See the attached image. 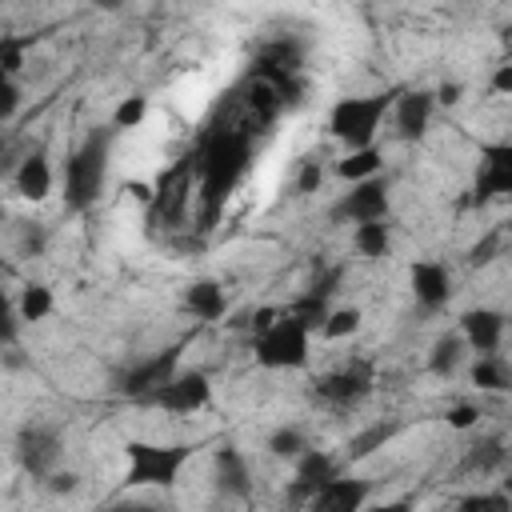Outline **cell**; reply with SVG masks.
Wrapping results in <instances>:
<instances>
[{
  "label": "cell",
  "instance_id": "7c38bea8",
  "mask_svg": "<svg viewBox=\"0 0 512 512\" xmlns=\"http://www.w3.org/2000/svg\"><path fill=\"white\" fill-rule=\"evenodd\" d=\"M408 280H412L416 304L428 308V312H440L448 304V296H452V276H448V268L440 260H416L408 268Z\"/></svg>",
  "mask_w": 512,
  "mask_h": 512
},
{
  "label": "cell",
  "instance_id": "cb8c5ba5",
  "mask_svg": "<svg viewBox=\"0 0 512 512\" xmlns=\"http://www.w3.org/2000/svg\"><path fill=\"white\" fill-rule=\"evenodd\" d=\"M472 472H500L504 464H508V448H504V440L500 436H484V440H476L472 448H468V460H464Z\"/></svg>",
  "mask_w": 512,
  "mask_h": 512
},
{
  "label": "cell",
  "instance_id": "52a82bcc",
  "mask_svg": "<svg viewBox=\"0 0 512 512\" xmlns=\"http://www.w3.org/2000/svg\"><path fill=\"white\" fill-rule=\"evenodd\" d=\"M16 460L32 480H48L60 464V436L48 424H24L16 432Z\"/></svg>",
  "mask_w": 512,
  "mask_h": 512
},
{
  "label": "cell",
  "instance_id": "8d00e7d4",
  "mask_svg": "<svg viewBox=\"0 0 512 512\" xmlns=\"http://www.w3.org/2000/svg\"><path fill=\"white\" fill-rule=\"evenodd\" d=\"M20 248H24L28 256H40V252H44V228H24Z\"/></svg>",
  "mask_w": 512,
  "mask_h": 512
},
{
  "label": "cell",
  "instance_id": "b9f144b4",
  "mask_svg": "<svg viewBox=\"0 0 512 512\" xmlns=\"http://www.w3.org/2000/svg\"><path fill=\"white\" fill-rule=\"evenodd\" d=\"M372 512H412V500H388V504H380Z\"/></svg>",
  "mask_w": 512,
  "mask_h": 512
},
{
  "label": "cell",
  "instance_id": "484cf974",
  "mask_svg": "<svg viewBox=\"0 0 512 512\" xmlns=\"http://www.w3.org/2000/svg\"><path fill=\"white\" fill-rule=\"evenodd\" d=\"M52 308H56L52 288H44V284H24V292H20V300H16V312H20V320H24V324L44 320Z\"/></svg>",
  "mask_w": 512,
  "mask_h": 512
},
{
  "label": "cell",
  "instance_id": "3957f363",
  "mask_svg": "<svg viewBox=\"0 0 512 512\" xmlns=\"http://www.w3.org/2000/svg\"><path fill=\"white\" fill-rule=\"evenodd\" d=\"M392 96L388 92H376V96H340L328 112V132L348 148V152H360V148H372L376 140V128L388 112Z\"/></svg>",
  "mask_w": 512,
  "mask_h": 512
},
{
  "label": "cell",
  "instance_id": "74e56055",
  "mask_svg": "<svg viewBox=\"0 0 512 512\" xmlns=\"http://www.w3.org/2000/svg\"><path fill=\"white\" fill-rule=\"evenodd\" d=\"M492 92L496 96H512V64H500L492 72Z\"/></svg>",
  "mask_w": 512,
  "mask_h": 512
},
{
  "label": "cell",
  "instance_id": "277c9868",
  "mask_svg": "<svg viewBox=\"0 0 512 512\" xmlns=\"http://www.w3.org/2000/svg\"><path fill=\"white\" fill-rule=\"evenodd\" d=\"M244 164H248V140L244 136L224 132V136H216L208 144V152H204V204H208V216L228 196V188L240 180Z\"/></svg>",
  "mask_w": 512,
  "mask_h": 512
},
{
  "label": "cell",
  "instance_id": "7a4b0ae2",
  "mask_svg": "<svg viewBox=\"0 0 512 512\" xmlns=\"http://www.w3.org/2000/svg\"><path fill=\"white\" fill-rule=\"evenodd\" d=\"M124 484L132 488H172L180 468L192 460L188 444H148V440H128L124 444Z\"/></svg>",
  "mask_w": 512,
  "mask_h": 512
},
{
  "label": "cell",
  "instance_id": "83f0119b",
  "mask_svg": "<svg viewBox=\"0 0 512 512\" xmlns=\"http://www.w3.org/2000/svg\"><path fill=\"white\" fill-rule=\"evenodd\" d=\"M268 452L280 456V460H300V456L308 452L304 432H300V428H276V432L268 436Z\"/></svg>",
  "mask_w": 512,
  "mask_h": 512
},
{
  "label": "cell",
  "instance_id": "5bb4252c",
  "mask_svg": "<svg viewBox=\"0 0 512 512\" xmlns=\"http://www.w3.org/2000/svg\"><path fill=\"white\" fill-rule=\"evenodd\" d=\"M368 492H372L368 480H360V476H336L332 484H324L312 496L308 512H360L364 500H368Z\"/></svg>",
  "mask_w": 512,
  "mask_h": 512
},
{
  "label": "cell",
  "instance_id": "d590c367",
  "mask_svg": "<svg viewBox=\"0 0 512 512\" xmlns=\"http://www.w3.org/2000/svg\"><path fill=\"white\" fill-rule=\"evenodd\" d=\"M48 492H56V496H64V492H76V484H80V476L76 472H52L48 480Z\"/></svg>",
  "mask_w": 512,
  "mask_h": 512
},
{
  "label": "cell",
  "instance_id": "d4e9b609",
  "mask_svg": "<svg viewBox=\"0 0 512 512\" xmlns=\"http://www.w3.org/2000/svg\"><path fill=\"white\" fill-rule=\"evenodd\" d=\"M352 244H356V252H360V256L380 260V256H388V248H392V232H388V224H384V220H380V224H356Z\"/></svg>",
  "mask_w": 512,
  "mask_h": 512
},
{
  "label": "cell",
  "instance_id": "e575fe53",
  "mask_svg": "<svg viewBox=\"0 0 512 512\" xmlns=\"http://www.w3.org/2000/svg\"><path fill=\"white\" fill-rule=\"evenodd\" d=\"M16 104H20L16 80H0V120H12L16 116Z\"/></svg>",
  "mask_w": 512,
  "mask_h": 512
},
{
  "label": "cell",
  "instance_id": "9a60e30c",
  "mask_svg": "<svg viewBox=\"0 0 512 512\" xmlns=\"http://www.w3.org/2000/svg\"><path fill=\"white\" fill-rule=\"evenodd\" d=\"M212 480H216V492H220V496L244 500V496L252 492V476H248L244 452L232 448V444H224V448L216 452V472H212Z\"/></svg>",
  "mask_w": 512,
  "mask_h": 512
},
{
  "label": "cell",
  "instance_id": "30bf717a",
  "mask_svg": "<svg viewBox=\"0 0 512 512\" xmlns=\"http://www.w3.org/2000/svg\"><path fill=\"white\" fill-rule=\"evenodd\" d=\"M212 400V380L204 376V372H176L164 388H156L152 396H148V404H156V408H164V412H200L204 404Z\"/></svg>",
  "mask_w": 512,
  "mask_h": 512
},
{
  "label": "cell",
  "instance_id": "f1b7e54d",
  "mask_svg": "<svg viewBox=\"0 0 512 512\" xmlns=\"http://www.w3.org/2000/svg\"><path fill=\"white\" fill-rule=\"evenodd\" d=\"M456 512H512V496L504 488L496 492H472L456 504Z\"/></svg>",
  "mask_w": 512,
  "mask_h": 512
},
{
  "label": "cell",
  "instance_id": "d6986e66",
  "mask_svg": "<svg viewBox=\"0 0 512 512\" xmlns=\"http://www.w3.org/2000/svg\"><path fill=\"white\" fill-rule=\"evenodd\" d=\"M292 320H300L308 332H324V324H328V316H332V308H328V296L324 292H304V296H296L288 308H284Z\"/></svg>",
  "mask_w": 512,
  "mask_h": 512
},
{
  "label": "cell",
  "instance_id": "f546056e",
  "mask_svg": "<svg viewBox=\"0 0 512 512\" xmlns=\"http://www.w3.org/2000/svg\"><path fill=\"white\" fill-rule=\"evenodd\" d=\"M360 320H364L360 308H332V316H328V324H324V336H328V340H344V336H352V332L360 328Z\"/></svg>",
  "mask_w": 512,
  "mask_h": 512
},
{
  "label": "cell",
  "instance_id": "ffe728a7",
  "mask_svg": "<svg viewBox=\"0 0 512 512\" xmlns=\"http://www.w3.org/2000/svg\"><path fill=\"white\" fill-rule=\"evenodd\" d=\"M464 336H456V332H448V336H440L432 348H428V372L432 376H452L456 368H460V360H464Z\"/></svg>",
  "mask_w": 512,
  "mask_h": 512
},
{
  "label": "cell",
  "instance_id": "f35d334b",
  "mask_svg": "<svg viewBox=\"0 0 512 512\" xmlns=\"http://www.w3.org/2000/svg\"><path fill=\"white\" fill-rule=\"evenodd\" d=\"M436 100H440V104H460V100H464L460 80H444V84L436 88Z\"/></svg>",
  "mask_w": 512,
  "mask_h": 512
},
{
  "label": "cell",
  "instance_id": "7402d4cb",
  "mask_svg": "<svg viewBox=\"0 0 512 512\" xmlns=\"http://www.w3.org/2000/svg\"><path fill=\"white\" fill-rule=\"evenodd\" d=\"M472 384L480 392H512V364H504L500 356H480L472 364Z\"/></svg>",
  "mask_w": 512,
  "mask_h": 512
},
{
  "label": "cell",
  "instance_id": "5b68a950",
  "mask_svg": "<svg viewBox=\"0 0 512 512\" xmlns=\"http://www.w3.org/2000/svg\"><path fill=\"white\" fill-rule=\"evenodd\" d=\"M308 328L300 320H292L288 312H280V320L256 336V360L264 368H304L308 364Z\"/></svg>",
  "mask_w": 512,
  "mask_h": 512
},
{
  "label": "cell",
  "instance_id": "6da1fadb",
  "mask_svg": "<svg viewBox=\"0 0 512 512\" xmlns=\"http://www.w3.org/2000/svg\"><path fill=\"white\" fill-rule=\"evenodd\" d=\"M104 176H108V132H92L64 164V200L72 212H88L100 192H104Z\"/></svg>",
  "mask_w": 512,
  "mask_h": 512
},
{
  "label": "cell",
  "instance_id": "9c48e42d",
  "mask_svg": "<svg viewBox=\"0 0 512 512\" xmlns=\"http://www.w3.org/2000/svg\"><path fill=\"white\" fill-rule=\"evenodd\" d=\"M368 388H372V368H368L364 360H352V364H344V368H336V372H324V376L316 380V396H320L324 404H332V408H352V404H360V400L368 396Z\"/></svg>",
  "mask_w": 512,
  "mask_h": 512
},
{
  "label": "cell",
  "instance_id": "1f68e13d",
  "mask_svg": "<svg viewBox=\"0 0 512 512\" xmlns=\"http://www.w3.org/2000/svg\"><path fill=\"white\" fill-rule=\"evenodd\" d=\"M144 112H148V100H144V96H128V100L116 104V112H112V128H136V124L144 120Z\"/></svg>",
  "mask_w": 512,
  "mask_h": 512
},
{
  "label": "cell",
  "instance_id": "4fadbf2b",
  "mask_svg": "<svg viewBox=\"0 0 512 512\" xmlns=\"http://www.w3.org/2000/svg\"><path fill=\"white\" fill-rule=\"evenodd\" d=\"M460 336L472 352L480 356H496L500 340H504V316L496 308H468L460 316Z\"/></svg>",
  "mask_w": 512,
  "mask_h": 512
},
{
  "label": "cell",
  "instance_id": "d6a6232c",
  "mask_svg": "<svg viewBox=\"0 0 512 512\" xmlns=\"http://www.w3.org/2000/svg\"><path fill=\"white\" fill-rule=\"evenodd\" d=\"M320 184H324L320 160H304L300 172H296V192H300V196H312V192H320Z\"/></svg>",
  "mask_w": 512,
  "mask_h": 512
},
{
  "label": "cell",
  "instance_id": "4dcf8cb0",
  "mask_svg": "<svg viewBox=\"0 0 512 512\" xmlns=\"http://www.w3.org/2000/svg\"><path fill=\"white\" fill-rule=\"evenodd\" d=\"M20 64H24V40L4 36L0 40V80H16Z\"/></svg>",
  "mask_w": 512,
  "mask_h": 512
},
{
  "label": "cell",
  "instance_id": "ba28073f",
  "mask_svg": "<svg viewBox=\"0 0 512 512\" xmlns=\"http://www.w3.org/2000/svg\"><path fill=\"white\" fill-rule=\"evenodd\" d=\"M388 184L380 176L364 180V184H352V192H344V200L332 208V220H352V224H380L388 220Z\"/></svg>",
  "mask_w": 512,
  "mask_h": 512
},
{
  "label": "cell",
  "instance_id": "603a6c76",
  "mask_svg": "<svg viewBox=\"0 0 512 512\" xmlns=\"http://www.w3.org/2000/svg\"><path fill=\"white\" fill-rule=\"evenodd\" d=\"M380 172V148H360V152H348L340 164H336V176L340 180H352V184H364Z\"/></svg>",
  "mask_w": 512,
  "mask_h": 512
},
{
  "label": "cell",
  "instance_id": "8fae6325",
  "mask_svg": "<svg viewBox=\"0 0 512 512\" xmlns=\"http://www.w3.org/2000/svg\"><path fill=\"white\" fill-rule=\"evenodd\" d=\"M480 172H476V200L508 196L512 200V144H484L480 148Z\"/></svg>",
  "mask_w": 512,
  "mask_h": 512
},
{
  "label": "cell",
  "instance_id": "44dd1931",
  "mask_svg": "<svg viewBox=\"0 0 512 512\" xmlns=\"http://www.w3.org/2000/svg\"><path fill=\"white\" fill-rule=\"evenodd\" d=\"M336 476H340L336 460H332L328 452H320V448H308V452L296 460V480H304V484H312V488H324V484H332Z\"/></svg>",
  "mask_w": 512,
  "mask_h": 512
},
{
  "label": "cell",
  "instance_id": "836d02e7",
  "mask_svg": "<svg viewBox=\"0 0 512 512\" xmlns=\"http://www.w3.org/2000/svg\"><path fill=\"white\" fill-rule=\"evenodd\" d=\"M476 420H480V412H476V404H468V400H460V404L448 408V428H460V432H464V428H472Z\"/></svg>",
  "mask_w": 512,
  "mask_h": 512
},
{
  "label": "cell",
  "instance_id": "ac0fdd59",
  "mask_svg": "<svg viewBox=\"0 0 512 512\" xmlns=\"http://www.w3.org/2000/svg\"><path fill=\"white\" fill-rule=\"evenodd\" d=\"M184 304H188V312L196 320H220L228 312V296H224V288L216 280H192L184 288Z\"/></svg>",
  "mask_w": 512,
  "mask_h": 512
},
{
  "label": "cell",
  "instance_id": "8992f818",
  "mask_svg": "<svg viewBox=\"0 0 512 512\" xmlns=\"http://www.w3.org/2000/svg\"><path fill=\"white\" fill-rule=\"evenodd\" d=\"M176 356H180L176 348H164V352H156V356H148V360H140V364L116 372V376H112V388H116L120 396L148 400L156 388H164V384L176 376Z\"/></svg>",
  "mask_w": 512,
  "mask_h": 512
},
{
  "label": "cell",
  "instance_id": "ee69618b",
  "mask_svg": "<svg viewBox=\"0 0 512 512\" xmlns=\"http://www.w3.org/2000/svg\"><path fill=\"white\" fill-rule=\"evenodd\" d=\"M108 512H152V508H144V504H116V508H108Z\"/></svg>",
  "mask_w": 512,
  "mask_h": 512
},
{
  "label": "cell",
  "instance_id": "7bdbcfd3",
  "mask_svg": "<svg viewBox=\"0 0 512 512\" xmlns=\"http://www.w3.org/2000/svg\"><path fill=\"white\" fill-rule=\"evenodd\" d=\"M128 192H132L136 200H148V196H152V192H148V184H128Z\"/></svg>",
  "mask_w": 512,
  "mask_h": 512
},
{
  "label": "cell",
  "instance_id": "4316f807",
  "mask_svg": "<svg viewBox=\"0 0 512 512\" xmlns=\"http://www.w3.org/2000/svg\"><path fill=\"white\" fill-rule=\"evenodd\" d=\"M392 432H396V424H372V428L356 432V436L348 440V460H364V456H372L376 448H384V444L392 440Z\"/></svg>",
  "mask_w": 512,
  "mask_h": 512
},
{
  "label": "cell",
  "instance_id": "ab89813d",
  "mask_svg": "<svg viewBox=\"0 0 512 512\" xmlns=\"http://www.w3.org/2000/svg\"><path fill=\"white\" fill-rule=\"evenodd\" d=\"M276 320H280V308H256V312H252V328H256V336L268 332Z\"/></svg>",
  "mask_w": 512,
  "mask_h": 512
},
{
  "label": "cell",
  "instance_id": "60d3db41",
  "mask_svg": "<svg viewBox=\"0 0 512 512\" xmlns=\"http://www.w3.org/2000/svg\"><path fill=\"white\" fill-rule=\"evenodd\" d=\"M492 252H496V236H488L484 244H476V248L468 252V260H472V264H488V260H492Z\"/></svg>",
  "mask_w": 512,
  "mask_h": 512
},
{
  "label": "cell",
  "instance_id": "e0dca14e",
  "mask_svg": "<svg viewBox=\"0 0 512 512\" xmlns=\"http://www.w3.org/2000/svg\"><path fill=\"white\" fill-rule=\"evenodd\" d=\"M12 184H16V192L24 196V200H44L48 192H52V168H48V156L36 148V152H28L24 160H20V168H16V176H12Z\"/></svg>",
  "mask_w": 512,
  "mask_h": 512
},
{
  "label": "cell",
  "instance_id": "2e32d148",
  "mask_svg": "<svg viewBox=\"0 0 512 512\" xmlns=\"http://www.w3.org/2000/svg\"><path fill=\"white\" fill-rule=\"evenodd\" d=\"M432 104H436V92H404L396 100V136L400 140H420L432 124Z\"/></svg>",
  "mask_w": 512,
  "mask_h": 512
}]
</instances>
